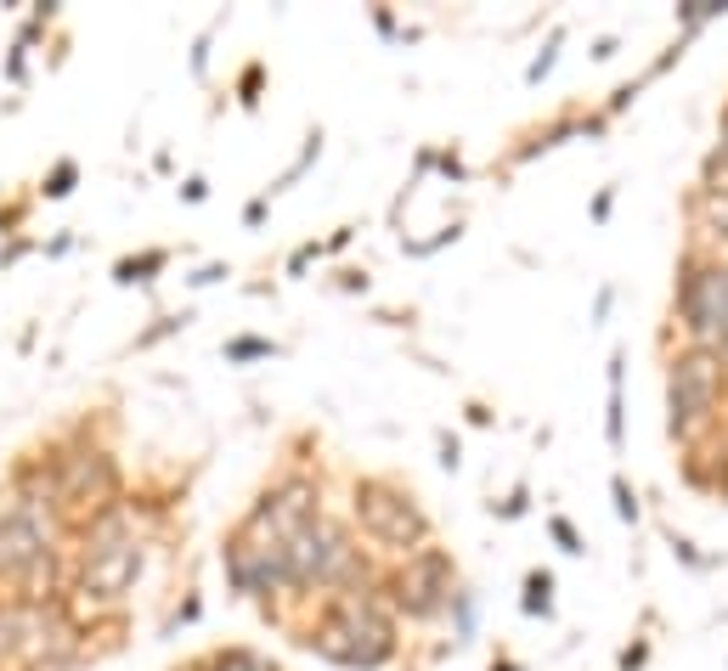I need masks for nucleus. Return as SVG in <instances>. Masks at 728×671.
<instances>
[{"instance_id": "nucleus-1", "label": "nucleus", "mask_w": 728, "mask_h": 671, "mask_svg": "<svg viewBox=\"0 0 728 671\" xmlns=\"http://www.w3.org/2000/svg\"><path fill=\"white\" fill-rule=\"evenodd\" d=\"M294 644L339 671H384L402 655V621H395V610L379 592V576H373L350 592L317 598V615L300 626Z\"/></svg>"}, {"instance_id": "nucleus-2", "label": "nucleus", "mask_w": 728, "mask_h": 671, "mask_svg": "<svg viewBox=\"0 0 728 671\" xmlns=\"http://www.w3.org/2000/svg\"><path fill=\"white\" fill-rule=\"evenodd\" d=\"M350 530H356V542H368L390 564L435 542V519L423 514L418 491L402 486L395 475H356L350 480Z\"/></svg>"}, {"instance_id": "nucleus-3", "label": "nucleus", "mask_w": 728, "mask_h": 671, "mask_svg": "<svg viewBox=\"0 0 728 671\" xmlns=\"http://www.w3.org/2000/svg\"><path fill=\"white\" fill-rule=\"evenodd\" d=\"M728 412V367L712 350L683 345L667 356V434L683 452H701Z\"/></svg>"}, {"instance_id": "nucleus-4", "label": "nucleus", "mask_w": 728, "mask_h": 671, "mask_svg": "<svg viewBox=\"0 0 728 671\" xmlns=\"http://www.w3.org/2000/svg\"><path fill=\"white\" fill-rule=\"evenodd\" d=\"M51 457H57V519H62V530H80L85 519H96L124 496V468H119L114 446L91 434V418L74 429V441H57Z\"/></svg>"}, {"instance_id": "nucleus-5", "label": "nucleus", "mask_w": 728, "mask_h": 671, "mask_svg": "<svg viewBox=\"0 0 728 671\" xmlns=\"http://www.w3.org/2000/svg\"><path fill=\"white\" fill-rule=\"evenodd\" d=\"M672 322L694 350H712L728 367V260L706 249H683L678 283H672Z\"/></svg>"}, {"instance_id": "nucleus-6", "label": "nucleus", "mask_w": 728, "mask_h": 671, "mask_svg": "<svg viewBox=\"0 0 728 671\" xmlns=\"http://www.w3.org/2000/svg\"><path fill=\"white\" fill-rule=\"evenodd\" d=\"M220 570H226V587L249 603L288 598V542L260 525L254 514H243L220 536Z\"/></svg>"}, {"instance_id": "nucleus-7", "label": "nucleus", "mask_w": 728, "mask_h": 671, "mask_svg": "<svg viewBox=\"0 0 728 671\" xmlns=\"http://www.w3.org/2000/svg\"><path fill=\"white\" fill-rule=\"evenodd\" d=\"M379 592L395 610V621H441L452 592H457V559H452V548L429 542V548H418L407 559H395L379 576Z\"/></svg>"}, {"instance_id": "nucleus-8", "label": "nucleus", "mask_w": 728, "mask_h": 671, "mask_svg": "<svg viewBox=\"0 0 728 671\" xmlns=\"http://www.w3.org/2000/svg\"><path fill=\"white\" fill-rule=\"evenodd\" d=\"M249 514L277 530L283 542H294L306 525H317L327 508H322V475H311V468H283V475L272 486H260V496L249 502Z\"/></svg>"}, {"instance_id": "nucleus-9", "label": "nucleus", "mask_w": 728, "mask_h": 671, "mask_svg": "<svg viewBox=\"0 0 728 671\" xmlns=\"http://www.w3.org/2000/svg\"><path fill=\"white\" fill-rule=\"evenodd\" d=\"M605 446L610 452L626 446V350L621 345L605 361Z\"/></svg>"}, {"instance_id": "nucleus-10", "label": "nucleus", "mask_w": 728, "mask_h": 671, "mask_svg": "<svg viewBox=\"0 0 728 671\" xmlns=\"http://www.w3.org/2000/svg\"><path fill=\"white\" fill-rule=\"evenodd\" d=\"M170 249H136V254H124V260H114V288H153L164 272H170Z\"/></svg>"}, {"instance_id": "nucleus-11", "label": "nucleus", "mask_w": 728, "mask_h": 671, "mask_svg": "<svg viewBox=\"0 0 728 671\" xmlns=\"http://www.w3.org/2000/svg\"><path fill=\"white\" fill-rule=\"evenodd\" d=\"M689 226L701 231L694 243H728V192H706V187H694L689 197Z\"/></svg>"}, {"instance_id": "nucleus-12", "label": "nucleus", "mask_w": 728, "mask_h": 671, "mask_svg": "<svg viewBox=\"0 0 728 671\" xmlns=\"http://www.w3.org/2000/svg\"><path fill=\"white\" fill-rule=\"evenodd\" d=\"M571 136H582V113H559V119L537 124L532 136H525V142L514 147V158H509V164H532V158H542V153H553V147H565Z\"/></svg>"}, {"instance_id": "nucleus-13", "label": "nucleus", "mask_w": 728, "mask_h": 671, "mask_svg": "<svg viewBox=\"0 0 728 671\" xmlns=\"http://www.w3.org/2000/svg\"><path fill=\"white\" fill-rule=\"evenodd\" d=\"M187 671H283L272 655H260V649H249V644H220V649H210V655H198Z\"/></svg>"}, {"instance_id": "nucleus-14", "label": "nucleus", "mask_w": 728, "mask_h": 671, "mask_svg": "<svg viewBox=\"0 0 728 671\" xmlns=\"http://www.w3.org/2000/svg\"><path fill=\"white\" fill-rule=\"evenodd\" d=\"M272 356H283V345L277 339H260V333H231V339L220 345V361L226 367H254V361H272Z\"/></svg>"}, {"instance_id": "nucleus-15", "label": "nucleus", "mask_w": 728, "mask_h": 671, "mask_svg": "<svg viewBox=\"0 0 728 671\" xmlns=\"http://www.w3.org/2000/svg\"><path fill=\"white\" fill-rule=\"evenodd\" d=\"M475 615H480L475 587H463V582H457V592H452V603H446V621H452V637H446V644H452V649H463V644L475 637Z\"/></svg>"}, {"instance_id": "nucleus-16", "label": "nucleus", "mask_w": 728, "mask_h": 671, "mask_svg": "<svg viewBox=\"0 0 728 671\" xmlns=\"http://www.w3.org/2000/svg\"><path fill=\"white\" fill-rule=\"evenodd\" d=\"M187 327H192V311H164V316H153V327H142L124 350H130V356H147V350H158L164 339H176V333H187Z\"/></svg>"}, {"instance_id": "nucleus-17", "label": "nucleus", "mask_w": 728, "mask_h": 671, "mask_svg": "<svg viewBox=\"0 0 728 671\" xmlns=\"http://www.w3.org/2000/svg\"><path fill=\"white\" fill-rule=\"evenodd\" d=\"M520 610L532 615V621H553V570H525Z\"/></svg>"}, {"instance_id": "nucleus-18", "label": "nucleus", "mask_w": 728, "mask_h": 671, "mask_svg": "<svg viewBox=\"0 0 728 671\" xmlns=\"http://www.w3.org/2000/svg\"><path fill=\"white\" fill-rule=\"evenodd\" d=\"M317 158H322V124H311V130H306V147H300V158H294L288 170H283V176H277V181L266 187V192H260V197H266V204H277V197H283V192H288L294 181H300V176L311 170Z\"/></svg>"}, {"instance_id": "nucleus-19", "label": "nucleus", "mask_w": 728, "mask_h": 671, "mask_svg": "<svg viewBox=\"0 0 728 671\" xmlns=\"http://www.w3.org/2000/svg\"><path fill=\"white\" fill-rule=\"evenodd\" d=\"M74 187H80V158H57L40 176V187H35V204H62Z\"/></svg>"}, {"instance_id": "nucleus-20", "label": "nucleus", "mask_w": 728, "mask_h": 671, "mask_svg": "<svg viewBox=\"0 0 728 671\" xmlns=\"http://www.w3.org/2000/svg\"><path fill=\"white\" fill-rule=\"evenodd\" d=\"M717 17H728V0H683L678 7V40H694Z\"/></svg>"}, {"instance_id": "nucleus-21", "label": "nucleus", "mask_w": 728, "mask_h": 671, "mask_svg": "<svg viewBox=\"0 0 728 671\" xmlns=\"http://www.w3.org/2000/svg\"><path fill=\"white\" fill-rule=\"evenodd\" d=\"M565 40H571V28H565V23H553V28H548V40H542V51H537L532 62H525V85H542V80L553 74L559 46H565Z\"/></svg>"}, {"instance_id": "nucleus-22", "label": "nucleus", "mask_w": 728, "mask_h": 671, "mask_svg": "<svg viewBox=\"0 0 728 671\" xmlns=\"http://www.w3.org/2000/svg\"><path fill=\"white\" fill-rule=\"evenodd\" d=\"M260 91H266V62H243V74H238V85H231V96H238V108L243 113H254L260 108Z\"/></svg>"}, {"instance_id": "nucleus-23", "label": "nucleus", "mask_w": 728, "mask_h": 671, "mask_svg": "<svg viewBox=\"0 0 728 671\" xmlns=\"http://www.w3.org/2000/svg\"><path fill=\"white\" fill-rule=\"evenodd\" d=\"M457 238H463V220H446V226H435V238H402V254L429 260V254H441V249L457 243Z\"/></svg>"}, {"instance_id": "nucleus-24", "label": "nucleus", "mask_w": 728, "mask_h": 671, "mask_svg": "<svg viewBox=\"0 0 728 671\" xmlns=\"http://www.w3.org/2000/svg\"><path fill=\"white\" fill-rule=\"evenodd\" d=\"M610 502H616V519L621 525H639L644 519V502H639V491H633V480H626V475H610Z\"/></svg>"}, {"instance_id": "nucleus-25", "label": "nucleus", "mask_w": 728, "mask_h": 671, "mask_svg": "<svg viewBox=\"0 0 728 671\" xmlns=\"http://www.w3.org/2000/svg\"><path fill=\"white\" fill-rule=\"evenodd\" d=\"M28 215H35V192H28V197H7V204H0V238H23Z\"/></svg>"}, {"instance_id": "nucleus-26", "label": "nucleus", "mask_w": 728, "mask_h": 671, "mask_svg": "<svg viewBox=\"0 0 728 671\" xmlns=\"http://www.w3.org/2000/svg\"><path fill=\"white\" fill-rule=\"evenodd\" d=\"M548 536L559 542V553H571V559H582V553H587V536H582L565 514H548Z\"/></svg>"}, {"instance_id": "nucleus-27", "label": "nucleus", "mask_w": 728, "mask_h": 671, "mask_svg": "<svg viewBox=\"0 0 728 671\" xmlns=\"http://www.w3.org/2000/svg\"><path fill=\"white\" fill-rule=\"evenodd\" d=\"M667 548H672V559H678L683 570H717V559H706V553L694 548L683 530H672V525H667Z\"/></svg>"}, {"instance_id": "nucleus-28", "label": "nucleus", "mask_w": 728, "mask_h": 671, "mask_svg": "<svg viewBox=\"0 0 728 671\" xmlns=\"http://www.w3.org/2000/svg\"><path fill=\"white\" fill-rule=\"evenodd\" d=\"M28 51H35V46H23V40L7 46V62H0V74H7L12 91H28Z\"/></svg>"}, {"instance_id": "nucleus-29", "label": "nucleus", "mask_w": 728, "mask_h": 671, "mask_svg": "<svg viewBox=\"0 0 728 671\" xmlns=\"http://www.w3.org/2000/svg\"><path fill=\"white\" fill-rule=\"evenodd\" d=\"M198 615H204V592H187L181 603H176V610H170V621H164V637H176L181 626H192Z\"/></svg>"}, {"instance_id": "nucleus-30", "label": "nucleus", "mask_w": 728, "mask_h": 671, "mask_svg": "<svg viewBox=\"0 0 728 671\" xmlns=\"http://www.w3.org/2000/svg\"><path fill=\"white\" fill-rule=\"evenodd\" d=\"M491 519H525V508H532V486H514L503 502H486Z\"/></svg>"}, {"instance_id": "nucleus-31", "label": "nucleus", "mask_w": 728, "mask_h": 671, "mask_svg": "<svg viewBox=\"0 0 728 671\" xmlns=\"http://www.w3.org/2000/svg\"><path fill=\"white\" fill-rule=\"evenodd\" d=\"M220 23H226V12L204 28V35L192 40V80H210V40H215V28H220Z\"/></svg>"}, {"instance_id": "nucleus-32", "label": "nucleus", "mask_w": 728, "mask_h": 671, "mask_svg": "<svg viewBox=\"0 0 728 671\" xmlns=\"http://www.w3.org/2000/svg\"><path fill=\"white\" fill-rule=\"evenodd\" d=\"M28 254H40V238H28V231H23V238H7V243H0V272H12V265L28 260Z\"/></svg>"}, {"instance_id": "nucleus-33", "label": "nucleus", "mask_w": 728, "mask_h": 671, "mask_svg": "<svg viewBox=\"0 0 728 671\" xmlns=\"http://www.w3.org/2000/svg\"><path fill=\"white\" fill-rule=\"evenodd\" d=\"M435 452H441L435 463L446 468V475H457V468H463V441H457L452 429H435Z\"/></svg>"}, {"instance_id": "nucleus-34", "label": "nucleus", "mask_w": 728, "mask_h": 671, "mask_svg": "<svg viewBox=\"0 0 728 671\" xmlns=\"http://www.w3.org/2000/svg\"><path fill=\"white\" fill-rule=\"evenodd\" d=\"M317 260H327V254H322V243L311 238V243H300V249H294V254H288V265H283V277H306V272H311V265H317Z\"/></svg>"}, {"instance_id": "nucleus-35", "label": "nucleus", "mask_w": 728, "mask_h": 671, "mask_svg": "<svg viewBox=\"0 0 728 671\" xmlns=\"http://www.w3.org/2000/svg\"><path fill=\"white\" fill-rule=\"evenodd\" d=\"M639 96H644V80H626V85H616V96H610V103H605V119L626 113V108H633V103H639Z\"/></svg>"}, {"instance_id": "nucleus-36", "label": "nucleus", "mask_w": 728, "mask_h": 671, "mask_svg": "<svg viewBox=\"0 0 728 671\" xmlns=\"http://www.w3.org/2000/svg\"><path fill=\"white\" fill-rule=\"evenodd\" d=\"M231 277V265L226 260H204V265H198V272L187 277V288H215V283H226Z\"/></svg>"}, {"instance_id": "nucleus-37", "label": "nucleus", "mask_w": 728, "mask_h": 671, "mask_svg": "<svg viewBox=\"0 0 728 671\" xmlns=\"http://www.w3.org/2000/svg\"><path fill=\"white\" fill-rule=\"evenodd\" d=\"M649 666V637H633V644L621 649V660H616V671H644Z\"/></svg>"}, {"instance_id": "nucleus-38", "label": "nucleus", "mask_w": 728, "mask_h": 671, "mask_svg": "<svg viewBox=\"0 0 728 671\" xmlns=\"http://www.w3.org/2000/svg\"><path fill=\"white\" fill-rule=\"evenodd\" d=\"M435 170H441L446 181H469V164H463L452 147H446V153H435Z\"/></svg>"}, {"instance_id": "nucleus-39", "label": "nucleus", "mask_w": 728, "mask_h": 671, "mask_svg": "<svg viewBox=\"0 0 728 671\" xmlns=\"http://www.w3.org/2000/svg\"><path fill=\"white\" fill-rule=\"evenodd\" d=\"M610 305H616V288L605 283L599 293H593V316H587V322H593V327H605V322H610Z\"/></svg>"}, {"instance_id": "nucleus-40", "label": "nucleus", "mask_w": 728, "mask_h": 671, "mask_svg": "<svg viewBox=\"0 0 728 671\" xmlns=\"http://www.w3.org/2000/svg\"><path fill=\"white\" fill-rule=\"evenodd\" d=\"M74 243H80L74 231H57V238H46V243H40V254H46V260H62V254H74Z\"/></svg>"}, {"instance_id": "nucleus-41", "label": "nucleus", "mask_w": 728, "mask_h": 671, "mask_svg": "<svg viewBox=\"0 0 728 671\" xmlns=\"http://www.w3.org/2000/svg\"><path fill=\"white\" fill-rule=\"evenodd\" d=\"M368 288H373L368 272H356V265H345V272H339V293H368Z\"/></svg>"}, {"instance_id": "nucleus-42", "label": "nucleus", "mask_w": 728, "mask_h": 671, "mask_svg": "<svg viewBox=\"0 0 728 671\" xmlns=\"http://www.w3.org/2000/svg\"><path fill=\"white\" fill-rule=\"evenodd\" d=\"M176 192H181V204H204V197H210V181H204V176H187Z\"/></svg>"}, {"instance_id": "nucleus-43", "label": "nucleus", "mask_w": 728, "mask_h": 671, "mask_svg": "<svg viewBox=\"0 0 728 671\" xmlns=\"http://www.w3.org/2000/svg\"><path fill=\"white\" fill-rule=\"evenodd\" d=\"M610 209H616V187H599V197H593V209H587V215H593V226H605V220H610Z\"/></svg>"}, {"instance_id": "nucleus-44", "label": "nucleus", "mask_w": 728, "mask_h": 671, "mask_svg": "<svg viewBox=\"0 0 728 671\" xmlns=\"http://www.w3.org/2000/svg\"><path fill=\"white\" fill-rule=\"evenodd\" d=\"M266 215H272V204H266V197H249V204H243V226H249V231H260V226H266Z\"/></svg>"}, {"instance_id": "nucleus-45", "label": "nucleus", "mask_w": 728, "mask_h": 671, "mask_svg": "<svg viewBox=\"0 0 728 671\" xmlns=\"http://www.w3.org/2000/svg\"><path fill=\"white\" fill-rule=\"evenodd\" d=\"M373 28H379L384 40H402V23H395V12H390V7H373Z\"/></svg>"}, {"instance_id": "nucleus-46", "label": "nucleus", "mask_w": 728, "mask_h": 671, "mask_svg": "<svg viewBox=\"0 0 728 671\" xmlns=\"http://www.w3.org/2000/svg\"><path fill=\"white\" fill-rule=\"evenodd\" d=\"M587 51H593V62H610V57L621 51V35H599V40H593Z\"/></svg>"}, {"instance_id": "nucleus-47", "label": "nucleus", "mask_w": 728, "mask_h": 671, "mask_svg": "<svg viewBox=\"0 0 728 671\" xmlns=\"http://www.w3.org/2000/svg\"><path fill=\"white\" fill-rule=\"evenodd\" d=\"M350 238H356V226H339L334 238H322V254H345V249H350Z\"/></svg>"}, {"instance_id": "nucleus-48", "label": "nucleus", "mask_w": 728, "mask_h": 671, "mask_svg": "<svg viewBox=\"0 0 728 671\" xmlns=\"http://www.w3.org/2000/svg\"><path fill=\"white\" fill-rule=\"evenodd\" d=\"M486 671H525V666H520V660H514V655H498V660H491V666H486Z\"/></svg>"}]
</instances>
